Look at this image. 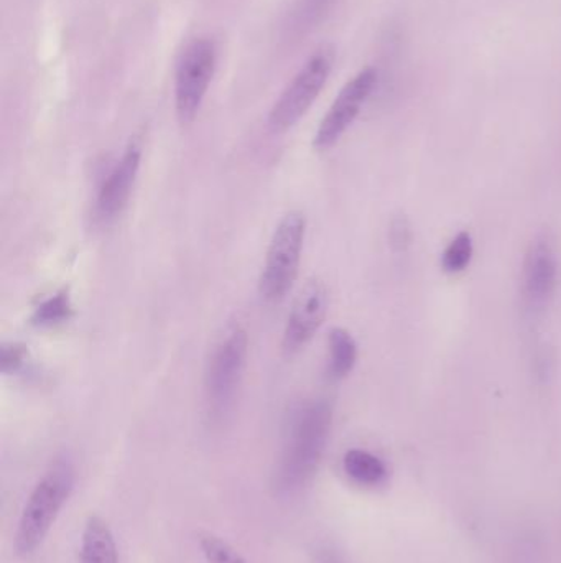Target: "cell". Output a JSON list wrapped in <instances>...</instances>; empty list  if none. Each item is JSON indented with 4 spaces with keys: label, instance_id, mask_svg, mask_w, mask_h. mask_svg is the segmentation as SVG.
<instances>
[{
    "label": "cell",
    "instance_id": "1",
    "mask_svg": "<svg viewBox=\"0 0 561 563\" xmlns=\"http://www.w3.org/2000/svg\"><path fill=\"white\" fill-rule=\"evenodd\" d=\"M332 426L333 409L326 400H312L296 410L273 473V488L280 496L295 495L312 482L325 455Z\"/></svg>",
    "mask_w": 561,
    "mask_h": 563
},
{
    "label": "cell",
    "instance_id": "2",
    "mask_svg": "<svg viewBox=\"0 0 561 563\" xmlns=\"http://www.w3.org/2000/svg\"><path fill=\"white\" fill-rule=\"evenodd\" d=\"M76 470L68 456H59L46 470L26 499L15 534L16 554H33L52 531L63 506L75 489Z\"/></svg>",
    "mask_w": 561,
    "mask_h": 563
},
{
    "label": "cell",
    "instance_id": "3",
    "mask_svg": "<svg viewBox=\"0 0 561 563\" xmlns=\"http://www.w3.org/2000/svg\"><path fill=\"white\" fill-rule=\"evenodd\" d=\"M306 220L299 211H290L277 224L266 254L259 279V294L267 303L283 300L299 277Z\"/></svg>",
    "mask_w": 561,
    "mask_h": 563
},
{
    "label": "cell",
    "instance_id": "4",
    "mask_svg": "<svg viewBox=\"0 0 561 563\" xmlns=\"http://www.w3.org/2000/svg\"><path fill=\"white\" fill-rule=\"evenodd\" d=\"M249 354L246 330L233 327L226 331L207 361L204 387L213 416L223 417L233 406L243 383Z\"/></svg>",
    "mask_w": 561,
    "mask_h": 563
},
{
    "label": "cell",
    "instance_id": "5",
    "mask_svg": "<svg viewBox=\"0 0 561 563\" xmlns=\"http://www.w3.org/2000/svg\"><path fill=\"white\" fill-rule=\"evenodd\" d=\"M333 63L332 48H319L310 56L270 111L269 124L273 131H289L308 112L332 75Z\"/></svg>",
    "mask_w": 561,
    "mask_h": 563
},
{
    "label": "cell",
    "instance_id": "6",
    "mask_svg": "<svg viewBox=\"0 0 561 563\" xmlns=\"http://www.w3.org/2000/svg\"><path fill=\"white\" fill-rule=\"evenodd\" d=\"M217 49L207 38L194 40L181 53L175 73V108L183 124L194 121L216 71Z\"/></svg>",
    "mask_w": 561,
    "mask_h": 563
},
{
    "label": "cell",
    "instance_id": "7",
    "mask_svg": "<svg viewBox=\"0 0 561 563\" xmlns=\"http://www.w3.org/2000/svg\"><path fill=\"white\" fill-rule=\"evenodd\" d=\"M375 85H378V71L371 66L361 69L351 81L346 82L345 88L336 96L332 108L323 118L322 124L316 129L315 139H313V147L316 151L325 152L338 144L339 139L348 132L368 99L371 98Z\"/></svg>",
    "mask_w": 561,
    "mask_h": 563
},
{
    "label": "cell",
    "instance_id": "8",
    "mask_svg": "<svg viewBox=\"0 0 561 563\" xmlns=\"http://www.w3.org/2000/svg\"><path fill=\"white\" fill-rule=\"evenodd\" d=\"M559 285V260L549 236L532 241L524 261L523 295L527 311L534 317L546 313Z\"/></svg>",
    "mask_w": 561,
    "mask_h": 563
},
{
    "label": "cell",
    "instance_id": "9",
    "mask_svg": "<svg viewBox=\"0 0 561 563\" xmlns=\"http://www.w3.org/2000/svg\"><path fill=\"white\" fill-rule=\"evenodd\" d=\"M328 303V288L322 280L313 279L303 285L293 300L283 331V351L287 354L299 353L315 338L325 323Z\"/></svg>",
    "mask_w": 561,
    "mask_h": 563
},
{
    "label": "cell",
    "instance_id": "10",
    "mask_svg": "<svg viewBox=\"0 0 561 563\" xmlns=\"http://www.w3.org/2000/svg\"><path fill=\"white\" fill-rule=\"evenodd\" d=\"M141 162V144L131 142L99 188L98 200H96V214L99 220L111 223L115 218L121 217L137 181Z\"/></svg>",
    "mask_w": 561,
    "mask_h": 563
},
{
    "label": "cell",
    "instance_id": "11",
    "mask_svg": "<svg viewBox=\"0 0 561 563\" xmlns=\"http://www.w3.org/2000/svg\"><path fill=\"white\" fill-rule=\"evenodd\" d=\"M79 563H119L114 534L99 516H91L82 529Z\"/></svg>",
    "mask_w": 561,
    "mask_h": 563
},
{
    "label": "cell",
    "instance_id": "12",
    "mask_svg": "<svg viewBox=\"0 0 561 563\" xmlns=\"http://www.w3.org/2000/svg\"><path fill=\"white\" fill-rule=\"evenodd\" d=\"M343 468L351 482L366 488H378L384 485L389 476L385 463L368 450L352 449L346 452Z\"/></svg>",
    "mask_w": 561,
    "mask_h": 563
},
{
    "label": "cell",
    "instance_id": "13",
    "mask_svg": "<svg viewBox=\"0 0 561 563\" xmlns=\"http://www.w3.org/2000/svg\"><path fill=\"white\" fill-rule=\"evenodd\" d=\"M328 374L332 379L348 377L358 363V343L345 328H333L328 340Z\"/></svg>",
    "mask_w": 561,
    "mask_h": 563
},
{
    "label": "cell",
    "instance_id": "14",
    "mask_svg": "<svg viewBox=\"0 0 561 563\" xmlns=\"http://www.w3.org/2000/svg\"><path fill=\"white\" fill-rule=\"evenodd\" d=\"M72 317H75V307H72L71 295L66 288H63L52 297L40 301V305H36L33 310L30 321L36 328H53L68 323Z\"/></svg>",
    "mask_w": 561,
    "mask_h": 563
},
{
    "label": "cell",
    "instance_id": "15",
    "mask_svg": "<svg viewBox=\"0 0 561 563\" xmlns=\"http://www.w3.org/2000/svg\"><path fill=\"white\" fill-rule=\"evenodd\" d=\"M338 0H296L290 23L293 32L306 33L318 26L332 13Z\"/></svg>",
    "mask_w": 561,
    "mask_h": 563
},
{
    "label": "cell",
    "instance_id": "16",
    "mask_svg": "<svg viewBox=\"0 0 561 563\" xmlns=\"http://www.w3.org/2000/svg\"><path fill=\"white\" fill-rule=\"evenodd\" d=\"M473 253V238L467 231H461L445 250L444 257H441V267H444L445 273L451 274V276L463 273L470 266Z\"/></svg>",
    "mask_w": 561,
    "mask_h": 563
},
{
    "label": "cell",
    "instance_id": "17",
    "mask_svg": "<svg viewBox=\"0 0 561 563\" xmlns=\"http://www.w3.org/2000/svg\"><path fill=\"white\" fill-rule=\"evenodd\" d=\"M200 545L207 563H247L233 545L227 544L224 539L217 538V536H201Z\"/></svg>",
    "mask_w": 561,
    "mask_h": 563
},
{
    "label": "cell",
    "instance_id": "18",
    "mask_svg": "<svg viewBox=\"0 0 561 563\" xmlns=\"http://www.w3.org/2000/svg\"><path fill=\"white\" fill-rule=\"evenodd\" d=\"M26 363L25 346L19 343L3 344L2 354H0V369L5 376L19 373Z\"/></svg>",
    "mask_w": 561,
    "mask_h": 563
},
{
    "label": "cell",
    "instance_id": "19",
    "mask_svg": "<svg viewBox=\"0 0 561 563\" xmlns=\"http://www.w3.org/2000/svg\"><path fill=\"white\" fill-rule=\"evenodd\" d=\"M315 563H346V561L336 549L322 548L316 552Z\"/></svg>",
    "mask_w": 561,
    "mask_h": 563
}]
</instances>
